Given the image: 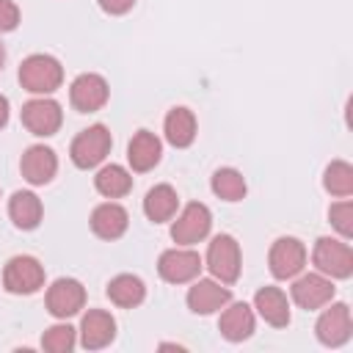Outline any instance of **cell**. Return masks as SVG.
Segmentation results:
<instances>
[{"label": "cell", "mask_w": 353, "mask_h": 353, "mask_svg": "<svg viewBox=\"0 0 353 353\" xmlns=\"http://www.w3.org/2000/svg\"><path fill=\"white\" fill-rule=\"evenodd\" d=\"M19 85L28 91V94H36V97H50L52 91L61 88L63 83V66L55 55H47V52H33L28 55L22 63H19Z\"/></svg>", "instance_id": "6da1fadb"}, {"label": "cell", "mask_w": 353, "mask_h": 353, "mask_svg": "<svg viewBox=\"0 0 353 353\" xmlns=\"http://www.w3.org/2000/svg\"><path fill=\"white\" fill-rule=\"evenodd\" d=\"M110 146H113V135L105 124H91L85 130H80L69 146V157L77 168L88 171V168H97L99 163H105V157L110 154Z\"/></svg>", "instance_id": "7a4b0ae2"}, {"label": "cell", "mask_w": 353, "mask_h": 353, "mask_svg": "<svg viewBox=\"0 0 353 353\" xmlns=\"http://www.w3.org/2000/svg\"><path fill=\"white\" fill-rule=\"evenodd\" d=\"M207 270L212 273V279H218L221 284H234L240 279V268H243V254H240V243L232 234H215L207 245V256H204Z\"/></svg>", "instance_id": "3957f363"}, {"label": "cell", "mask_w": 353, "mask_h": 353, "mask_svg": "<svg viewBox=\"0 0 353 353\" xmlns=\"http://www.w3.org/2000/svg\"><path fill=\"white\" fill-rule=\"evenodd\" d=\"M312 262H314L317 273H323L328 279H350L353 276V251H350L347 240H342V237H317Z\"/></svg>", "instance_id": "277c9868"}, {"label": "cell", "mask_w": 353, "mask_h": 353, "mask_svg": "<svg viewBox=\"0 0 353 353\" xmlns=\"http://www.w3.org/2000/svg\"><path fill=\"white\" fill-rule=\"evenodd\" d=\"M3 287L11 295H33L44 287V265L30 254H17L3 268Z\"/></svg>", "instance_id": "5b68a950"}, {"label": "cell", "mask_w": 353, "mask_h": 353, "mask_svg": "<svg viewBox=\"0 0 353 353\" xmlns=\"http://www.w3.org/2000/svg\"><path fill=\"white\" fill-rule=\"evenodd\" d=\"M171 240L176 245H196L201 243L212 229V212L201 201H190L179 210V215L171 218Z\"/></svg>", "instance_id": "8992f818"}, {"label": "cell", "mask_w": 353, "mask_h": 353, "mask_svg": "<svg viewBox=\"0 0 353 353\" xmlns=\"http://www.w3.org/2000/svg\"><path fill=\"white\" fill-rule=\"evenodd\" d=\"M22 127L36 138H50L63 124V110L52 97H33L22 105Z\"/></svg>", "instance_id": "52a82bcc"}, {"label": "cell", "mask_w": 353, "mask_h": 353, "mask_svg": "<svg viewBox=\"0 0 353 353\" xmlns=\"http://www.w3.org/2000/svg\"><path fill=\"white\" fill-rule=\"evenodd\" d=\"M44 306H47V312L55 320H69V317L83 312V306H85V287L77 279H72V276H61V279H55L47 287Z\"/></svg>", "instance_id": "ba28073f"}, {"label": "cell", "mask_w": 353, "mask_h": 353, "mask_svg": "<svg viewBox=\"0 0 353 353\" xmlns=\"http://www.w3.org/2000/svg\"><path fill=\"white\" fill-rule=\"evenodd\" d=\"M204 268V259L190 248V245H176L160 254L157 259V273L163 281L168 284H188L193 279H199Z\"/></svg>", "instance_id": "9c48e42d"}, {"label": "cell", "mask_w": 353, "mask_h": 353, "mask_svg": "<svg viewBox=\"0 0 353 353\" xmlns=\"http://www.w3.org/2000/svg\"><path fill=\"white\" fill-rule=\"evenodd\" d=\"M268 268H270L273 279H279V281L295 279L306 268V245L298 237H279V240H273L270 254H268Z\"/></svg>", "instance_id": "30bf717a"}, {"label": "cell", "mask_w": 353, "mask_h": 353, "mask_svg": "<svg viewBox=\"0 0 353 353\" xmlns=\"http://www.w3.org/2000/svg\"><path fill=\"white\" fill-rule=\"evenodd\" d=\"M314 334H317V342L325 345V347H342L350 334H353V317H350V306L347 303H325L323 314L317 317L314 323Z\"/></svg>", "instance_id": "8fae6325"}, {"label": "cell", "mask_w": 353, "mask_h": 353, "mask_svg": "<svg viewBox=\"0 0 353 353\" xmlns=\"http://www.w3.org/2000/svg\"><path fill=\"white\" fill-rule=\"evenodd\" d=\"M334 292H336L334 279H328V276H323L317 270L314 273H298L292 287H290L292 301L306 312H314V309H323L325 303H331Z\"/></svg>", "instance_id": "7c38bea8"}, {"label": "cell", "mask_w": 353, "mask_h": 353, "mask_svg": "<svg viewBox=\"0 0 353 353\" xmlns=\"http://www.w3.org/2000/svg\"><path fill=\"white\" fill-rule=\"evenodd\" d=\"M108 97H110V85L97 72H83L69 85V102L77 113H94V110L105 108Z\"/></svg>", "instance_id": "4fadbf2b"}, {"label": "cell", "mask_w": 353, "mask_h": 353, "mask_svg": "<svg viewBox=\"0 0 353 353\" xmlns=\"http://www.w3.org/2000/svg\"><path fill=\"white\" fill-rule=\"evenodd\" d=\"M229 301H232V290L218 279H193L188 290V309L193 314H215Z\"/></svg>", "instance_id": "5bb4252c"}, {"label": "cell", "mask_w": 353, "mask_h": 353, "mask_svg": "<svg viewBox=\"0 0 353 353\" xmlns=\"http://www.w3.org/2000/svg\"><path fill=\"white\" fill-rule=\"evenodd\" d=\"M19 171H22V179L30 185H36V188L47 185L58 174V154L44 143H33L25 149V154L19 160Z\"/></svg>", "instance_id": "9a60e30c"}, {"label": "cell", "mask_w": 353, "mask_h": 353, "mask_svg": "<svg viewBox=\"0 0 353 353\" xmlns=\"http://www.w3.org/2000/svg\"><path fill=\"white\" fill-rule=\"evenodd\" d=\"M80 345L85 350H102L116 339V320L105 309H88L80 320Z\"/></svg>", "instance_id": "2e32d148"}, {"label": "cell", "mask_w": 353, "mask_h": 353, "mask_svg": "<svg viewBox=\"0 0 353 353\" xmlns=\"http://www.w3.org/2000/svg\"><path fill=\"white\" fill-rule=\"evenodd\" d=\"M256 328V312L254 306L243 303V301H229L218 317V331L223 339L229 342H243L254 334Z\"/></svg>", "instance_id": "e0dca14e"}, {"label": "cell", "mask_w": 353, "mask_h": 353, "mask_svg": "<svg viewBox=\"0 0 353 353\" xmlns=\"http://www.w3.org/2000/svg\"><path fill=\"white\" fill-rule=\"evenodd\" d=\"M160 157H163V143H160V138L154 132L138 130L130 138V143H127V163H130V168L135 174L152 171L160 163Z\"/></svg>", "instance_id": "ac0fdd59"}, {"label": "cell", "mask_w": 353, "mask_h": 353, "mask_svg": "<svg viewBox=\"0 0 353 353\" xmlns=\"http://www.w3.org/2000/svg\"><path fill=\"white\" fill-rule=\"evenodd\" d=\"M254 312L273 328H287L290 325V301L281 287H259L254 295Z\"/></svg>", "instance_id": "d6986e66"}, {"label": "cell", "mask_w": 353, "mask_h": 353, "mask_svg": "<svg viewBox=\"0 0 353 353\" xmlns=\"http://www.w3.org/2000/svg\"><path fill=\"white\" fill-rule=\"evenodd\" d=\"M88 223H91V232L97 237H102V240H119L127 232V226H130V215H127V210L121 204L102 201V204L94 207Z\"/></svg>", "instance_id": "ffe728a7"}, {"label": "cell", "mask_w": 353, "mask_h": 353, "mask_svg": "<svg viewBox=\"0 0 353 353\" xmlns=\"http://www.w3.org/2000/svg\"><path fill=\"white\" fill-rule=\"evenodd\" d=\"M163 132H165V141L174 146V149H188L193 141H196V132H199V121L193 116L190 108H171L165 113V121H163Z\"/></svg>", "instance_id": "44dd1931"}, {"label": "cell", "mask_w": 353, "mask_h": 353, "mask_svg": "<svg viewBox=\"0 0 353 353\" xmlns=\"http://www.w3.org/2000/svg\"><path fill=\"white\" fill-rule=\"evenodd\" d=\"M8 218L22 232L36 229L41 223V218H44L41 199L33 190H17V193H11V199H8Z\"/></svg>", "instance_id": "7402d4cb"}, {"label": "cell", "mask_w": 353, "mask_h": 353, "mask_svg": "<svg viewBox=\"0 0 353 353\" xmlns=\"http://www.w3.org/2000/svg\"><path fill=\"white\" fill-rule=\"evenodd\" d=\"M176 210H179V196H176V190L171 185L163 182V185H154V188L146 190V196H143V215L152 223L171 221L176 215Z\"/></svg>", "instance_id": "603a6c76"}, {"label": "cell", "mask_w": 353, "mask_h": 353, "mask_svg": "<svg viewBox=\"0 0 353 353\" xmlns=\"http://www.w3.org/2000/svg\"><path fill=\"white\" fill-rule=\"evenodd\" d=\"M105 292H108L110 303H116L119 309H135L146 298V284H143V279H138L132 273H119L108 281Z\"/></svg>", "instance_id": "cb8c5ba5"}, {"label": "cell", "mask_w": 353, "mask_h": 353, "mask_svg": "<svg viewBox=\"0 0 353 353\" xmlns=\"http://www.w3.org/2000/svg\"><path fill=\"white\" fill-rule=\"evenodd\" d=\"M94 188L105 199H121V196H127L132 190V174L119 163H108V165H102L97 171Z\"/></svg>", "instance_id": "d4e9b609"}, {"label": "cell", "mask_w": 353, "mask_h": 353, "mask_svg": "<svg viewBox=\"0 0 353 353\" xmlns=\"http://www.w3.org/2000/svg\"><path fill=\"white\" fill-rule=\"evenodd\" d=\"M210 188H212V193H215L218 199H223V201H240V199H245V190H248L245 176H243L237 168H232V165L218 168V171L212 174V179H210Z\"/></svg>", "instance_id": "484cf974"}, {"label": "cell", "mask_w": 353, "mask_h": 353, "mask_svg": "<svg viewBox=\"0 0 353 353\" xmlns=\"http://www.w3.org/2000/svg\"><path fill=\"white\" fill-rule=\"evenodd\" d=\"M323 188L336 199L353 196V165L347 160H331L323 171Z\"/></svg>", "instance_id": "4316f807"}, {"label": "cell", "mask_w": 353, "mask_h": 353, "mask_svg": "<svg viewBox=\"0 0 353 353\" xmlns=\"http://www.w3.org/2000/svg\"><path fill=\"white\" fill-rule=\"evenodd\" d=\"M74 345H77V328H72L66 320L50 325V328L41 334V347H44L47 353H69Z\"/></svg>", "instance_id": "83f0119b"}, {"label": "cell", "mask_w": 353, "mask_h": 353, "mask_svg": "<svg viewBox=\"0 0 353 353\" xmlns=\"http://www.w3.org/2000/svg\"><path fill=\"white\" fill-rule=\"evenodd\" d=\"M328 221H331V226L339 232L342 240H350V237H353V201H350V199L334 201V204L328 207Z\"/></svg>", "instance_id": "f1b7e54d"}, {"label": "cell", "mask_w": 353, "mask_h": 353, "mask_svg": "<svg viewBox=\"0 0 353 353\" xmlns=\"http://www.w3.org/2000/svg\"><path fill=\"white\" fill-rule=\"evenodd\" d=\"M19 6L14 0H0V33H11L19 28Z\"/></svg>", "instance_id": "f546056e"}, {"label": "cell", "mask_w": 353, "mask_h": 353, "mask_svg": "<svg viewBox=\"0 0 353 353\" xmlns=\"http://www.w3.org/2000/svg\"><path fill=\"white\" fill-rule=\"evenodd\" d=\"M99 3V8L105 11V14H110V17H121V14H127L132 6H135V0H97Z\"/></svg>", "instance_id": "4dcf8cb0"}, {"label": "cell", "mask_w": 353, "mask_h": 353, "mask_svg": "<svg viewBox=\"0 0 353 353\" xmlns=\"http://www.w3.org/2000/svg\"><path fill=\"white\" fill-rule=\"evenodd\" d=\"M8 116H11V105H8V99L0 94V130L8 124Z\"/></svg>", "instance_id": "1f68e13d"}, {"label": "cell", "mask_w": 353, "mask_h": 353, "mask_svg": "<svg viewBox=\"0 0 353 353\" xmlns=\"http://www.w3.org/2000/svg\"><path fill=\"white\" fill-rule=\"evenodd\" d=\"M3 63H6V47H3V41H0V69H3Z\"/></svg>", "instance_id": "d6a6232c"}]
</instances>
